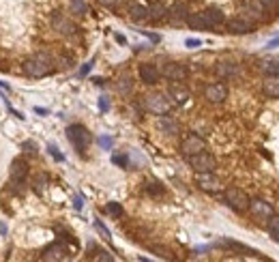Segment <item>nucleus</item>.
I'll list each match as a JSON object with an SVG mask.
<instances>
[{"mask_svg":"<svg viewBox=\"0 0 279 262\" xmlns=\"http://www.w3.org/2000/svg\"><path fill=\"white\" fill-rule=\"evenodd\" d=\"M54 71V62L47 54H34L24 62V74L28 78H45Z\"/></svg>","mask_w":279,"mask_h":262,"instance_id":"obj_1","label":"nucleus"},{"mask_svg":"<svg viewBox=\"0 0 279 262\" xmlns=\"http://www.w3.org/2000/svg\"><path fill=\"white\" fill-rule=\"evenodd\" d=\"M26 176H28V164L24 157H15L11 164V170H9V185L15 194H19L26 185Z\"/></svg>","mask_w":279,"mask_h":262,"instance_id":"obj_2","label":"nucleus"},{"mask_svg":"<svg viewBox=\"0 0 279 262\" xmlns=\"http://www.w3.org/2000/svg\"><path fill=\"white\" fill-rule=\"evenodd\" d=\"M67 138H69V142L75 146V150H80L82 155H84V150L88 148L90 142H92L90 131L86 129L84 125H69L67 127Z\"/></svg>","mask_w":279,"mask_h":262,"instance_id":"obj_3","label":"nucleus"},{"mask_svg":"<svg viewBox=\"0 0 279 262\" xmlns=\"http://www.w3.org/2000/svg\"><path fill=\"white\" fill-rule=\"evenodd\" d=\"M224 200H226V204L230 206L232 210H236V213H245V210H249V200H252V198H249L243 189L230 187V189H226Z\"/></svg>","mask_w":279,"mask_h":262,"instance_id":"obj_4","label":"nucleus"},{"mask_svg":"<svg viewBox=\"0 0 279 262\" xmlns=\"http://www.w3.org/2000/svg\"><path fill=\"white\" fill-rule=\"evenodd\" d=\"M172 99L168 97V94H148V97H144V110L150 112V114H170L172 110Z\"/></svg>","mask_w":279,"mask_h":262,"instance_id":"obj_5","label":"nucleus"},{"mask_svg":"<svg viewBox=\"0 0 279 262\" xmlns=\"http://www.w3.org/2000/svg\"><path fill=\"white\" fill-rule=\"evenodd\" d=\"M49 24H52V28L58 34H64V37H73V34L77 32V26L73 20H69L64 13L60 11H54L52 18H49Z\"/></svg>","mask_w":279,"mask_h":262,"instance_id":"obj_6","label":"nucleus"},{"mask_svg":"<svg viewBox=\"0 0 279 262\" xmlns=\"http://www.w3.org/2000/svg\"><path fill=\"white\" fill-rule=\"evenodd\" d=\"M187 162L196 172H213L215 168H217V159H215L211 152H206V150L196 152V155H189Z\"/></svg>","mask_w":279,"mask_h":262,"instance_id":"obj_7","label":"nucleus"},{"mask_svg":"<svg viewBox=\"0 0 279 262\" xmlns=\"http://www.w3.org/2000/svg\"><path fill=\"white\" fill-rule=\"evenodd\" d=\"M196 185L206 194H219L221 192V180L213 172H196Z\"/></svg>","mask_w":279,"mask_h":262,"instance_id":"obj_8","label":"nucleus"},{"mask_svg":"<svg viewBox=\"0 0 279 262\" xmlns=\"http://www.w3.org/2000/svg\"><path fill=\"white\" fill-rule=\"evenodd\" d=\"M202 150H206V142H204L198 134H189V136L181 142V152H183L185 157L196 155V152H202Z\"/></svg>","mask_w":279,"mask_h":262,"instance_id":"obj_9","label":"nucleus"},{"mask_svg":"<svg viewBox=\"0 0 279 262\" xmlns=\"http://www.w3.org/2000/svg\"><path fill=\"white\" fill-rule=\"evenodd\" d=\"M187 67H185L183 62H166L161 69V76L168 78L170 82H183L185 78H187Z\"/></svg>","mask_w":279,"mask_h":262,"instance_id":"obj_10","label":"nucleus"},{"mask_svg":"<svg viewBox=\"0 0 279 262\" xmlns=\"http://www.w3.org/2000/svg\"><path fill=\"white\" fill-rule=\"evenodd\" d=\"M204 97L209 104H224L228 99V86L221 84V82H215V84H209L204 88Z\"/></svg>","mask_w":279,"mask_h":262,"instance_id":"obj_11","label":"nucleus"},{"mask_svg":"<svg viewBox=\"0 0 279 262\" xmlns=\"http://www.w3.org/2000/svg\"><path fill=\"white\" fill-rule=\"evenodd\" d=\"M249 210H252V215L256 217V220H269V217L275 215L273 204H269L267 200H260V198L249 200Z\"/></svg>","mask_w":279,"mask_h":262,"instance_id":"obj_12","label":"nucleus"},{"mask_svg":"<svg viewBox=\"0 0 279 262\" xmlns=\"http://www.w3.org/2000/svg\"><path fill=\"white\" fill-rule=\"evenodd\" d=\"M140 80L144 84L148 86H155V84H159V78H161V71L157 69V64L153 62H144V64H140Z\"/></svg>","mask_w":279,"mask_h":262,"instance_id":"obj_13","label":"nucleus"},{"mask_svg":"<svg viewBox=\"0 0 279 262\" xmlns=\"http://www.w3.org/2000/svg\"><path fill=\"white\" fill-rule=\"evenodd\" d=\"M67 258H69V250L62 243H52L49 247H45V252H43V260L45 262H60Z\"/></svg>","mask_w":279,"mask_h":262,"instance_id":"obj_14","label":"nucleus"},{"mask_svg":"<svg viewBox=\"0 0 279 262\" xmlns=\"http://www.w3.org/2000/svg\"><path fill=\"white\" fill-rule=\"evenodd\" d=\"M228 30L234 34H249V32H254V22L247 18H234L228 22Z\"/></svg>","mask_w":279,"mask_h":262,"instance_id":"obj_15","label":"nucleus"},{"mask_svg":"<svg viewBox=\"0 0 279 262\" xmlns=\"http://www.w3.org/2000/svg\"><path fill=\"white\" fill-rule=\"evenodd\" d=\"M157 127H159V131H163L166 136H176L178 131H181L178 122L172 118V116H168V114H161L159 116V120H157Z\"/></svg>","mask_w":279,"mask_h":262,"instance_id":"obj_16","label":"nucleus"},{"mask_svg":"<svg viewBox=\"0 0 279 262\" xmlns=\"http://www.w3.org/2000/svg\"><path fill=\"white\" fill-rule=\"evenodd\" d=\"M262 92L271 99L279 97V76H267L262 82Z\"/></svg>","mask_w":279,"mask_h":262,"instance_id":"obj_17","label":"nucleus"},{"mask_svg":"<svg viewBox=\"0 0 279 262\" xmlns=\"http://www.w3.org/2000/svg\"><path fill=\"white\" fill-rule=\"evenodd\" d=\"M168 6L163 2H153L148 6V22H161L168 18Z\"/></svg>","mask_w":279,"mask_h":262,"instance_id":"obj_18","label":"nucleus"},{"mask_svg":"<svg viewBox=\"0 0 279 262\" xmlns=\"http://www.w3.org/2000/svg\"><path fill=\"white\" fill-rule=\"evenodd\" d=\"M202 16H204V20H206V24H209V30H211V28L221 26V24L226 22L224 13H221L219 9H206V11H202Z\"/></svg>","mask_w":279,"mask_h":262,"instance_id":"obj_19","label":"nucleus"},{"mask_svg":"<svg viewBox=\"0 0 279 262\" xmlns=\"http://www.w3.org/2000/svg\"><path fill=\"white\" fill-rule=\"evenodd\" d=\"M168 97L172 99V104L185 106V104L189 101V90H187V88H183V86H172L170 92H168Z\"/></svg>","mask_w":279,"mask_h":262,"instance_id":"obj_20","label":"nucleus"},{"mask_svg":"<svg viewBox=\"0 0 279 262\" xmlns=\"http://www.w3.org/2000/svg\"><path fill=\"white\" fill-rule=\"evenodd\" d=\"M185 20H187V26L191 30H209V24H206L202 13H191V16H187Z\"/></svg>","mask_w":279,"mask_h":262,"instance_id":"obj_21","label":"nucleus"},{"mask_svg":"<svg viewBox=\"0 0 279 262\" xmlns=\"http://www.w3.org/2000/svg\"><path fill=\"white\" fill-rule=\"evenodd\" d=\"M129 18L133 22H148V6L144 4H131L129 6Z\"/></svg>","mask_w":279,"mask_h":262,"instance_id":"obj_22","label":"nucleus"},{"mask_svg":"<svg viewBox=\"0 0 279 262\" xmlns=\"http://www.w3.org/2000/svg\"><path fill=\"white\" fill-rule=\"evenodd\" d=\"M236 74H239V69H236V64H232V62H219L217 64V76H221V78H232Z\"/></svg>","mask_w":279,"mask_h":262,"instance_id":"obj_23","label":"nucleus"},{"mask_svg":"<svg viewBox=\"0 0 279 262\" xmlns=\"http://www.w3.org/2000/svg\"><path fill=\"white\" fill-rule=\"evenodd\" d=\"M262 71H267V76H279V58H269V60H264Z\"/></svg>","mask_w":279,"mask_h":262,"instance_id":"obj_24","label":"nucleus"},{"mask_svg":"<svg viewBox=\"0 0 279 262\" xmlns=\"http://www.w3.org/2000/svg\"><path fill=\"white\" fill-rule=\"evenodd\" d=\"M269 234L273 236L275 241H279V215L269 217Z\"/></svg>","mask_w":279,"mask_h":262,"instance_id":"obj_25","label":"nucleus"},{"mask_svg":"<svg viewBox=\"0 0 279 262\" xmlns=\"http://www.w3.org/2000/svg\"><path fill=\"white\" fill-rule=\"evenodd\" d=\"M105 210H107V213H110L112 217H116V220H118L120 215H123V206H120L118 202H107V206H105Z\"/></svg>","mask_w":279,"mask_h":262,"instance_id":"obj_26","label":"nucleus"},{"mask_svg":"<svg viewBox=\"0 0 279 262\" xmlns=\"http://www.w3.org/2000/svg\"><path fill=\"white\" fill-rule=\"evenodd\" d=\"M146 192L150 196H163V194H166V189H163V185H159V183H148L146 185Z\"/></svg>","mask_w":279,"mask_h":262,"instance_id":"obj_27","label":"nucleus"},{"mask_svg":"<svg viewBox=\"0 0 279 262\" xmlns=\"http://www.w3.org/2000/svg\"><path fill=\"white\" fill-rule=\"evenodd\" d=\"M71 9H73L77 16H84L86 13V2L84 0H71Z\"/></svg>","mask_w":279,"mask_h":262,"instance_id":"obj_28","label":"nucleus"},{"mask_svg":"<svg viewBox=\"0 0 279 262\" xmlns=\"http://www.w3.org/2000/svg\"><path fill=\"white\" fill-rule=\"evenodd\" d=\"M172 11H174V16H178V18H187V6H185L183 2H176L174 4V9H172Z\"/></svg>","mask_w":279,"mask_h":262,"instance_id":"obj_29","label":"nucleus"},{"mask_svg":"<svg viewBox=\"0 0 279 262\" xmlns=\"http://www.w3.org/2000/svg\"><path fill=\"white\" fill-rule=\"evenodd\" d=\"M118 90L120 92H129V90H131V78H123V80H120V82H118Z\"/></svg>","mask_w":279,"mask_h":262,"instance_id":"obj_30","label":"nucleus"},{"mask_svg":"<svg viewBox=\"0 0 279 262\" xmlns=\"http://www.w3.org/2000/svg\"><path fill=\"white\" fill-rule=\"evenodd\" d=\"M47 150H49V155H52V157L56 159V162H64V155H62V152H60L58 148L54 146V144H49V146H47Z\"/></svg>","mask_w":279,"mask_h":262,"instance_id":"obj_31","label":"nucleus"},{"mask_svg":"<svg viewBox=\"0 0 279 262\" xmlns=\"http://www.w3.org/2000/svg\"><path fill=\"white\" fill-rule=\"evenodd\" d=\"M112 162L116 164V166H120V168H127V166H129V159H127L125 155H114Z\"/></svg>","mask_w":279,"mask_h":262,"instance_id":"obj_32","label":"nucleus"},{"mask_svg":"<svg viewBox=\"0 0 279 262\" xmlns=\"http://www.w3.org/2000/svg\"><path fill=\"white\" fill-rule=\"evenodd\" d=\"M95 228H97L99 232H101V234H103V238H107V241H110V238H112V234H110V230H107V228H105V226H103L101 222H99V220L95 222Z\"/></svg>","mask_w":279,"mask_h":262,"instance_id":"obj_33","label":"nucleus"},{"mask_svg":"<svg viewBox=\"0 0 279 262\" xmlns=\"http://www.w3.org/2000/svg\"><path fill=\"white\" fill-rule=\"evenodd\" d=\"M95 258H97V260H103V262H112V260H114V256H112V254H107L105 250H99Z\"/></svg>","mask_w":279,"mask_h":262,"instance_id":"obj_34","label":"nucleus"},{"mask_svg":"<svg viewBox=\"0 0 279 262\" xmlns=\"http://www.w3.org/2000/svg\"><path fill=\"white\" fill-rule=\"evenodd\" d=\"M43 189H45V178L39 176L37 180H34V192H37V194H43Z\"/></svg>","mask_w":279,"mask_h":262,"instance_id":"obj_35","label":"nucleus"},{"mask_svg":"<svg viewBox=\"0 0 279 262\" xmlns=\"http://www.w3.org/2000/svg\"><path fill=\"white\" fill-rule=\"evenodd\" d=\"M82 206H84V198H82V196H75V198H73V208L82 210Z\"/></svg>","mask_w":279,"mask_h":262,"instance_id":"obj_36","label":"nucleus"},{"mask_svg":"<svg viewBox=\"0 0 279 262\" xmlns=\"http://www.w3.org/2000/svg\"><path fill=\"white\" fill-rule=\"evenodd\" d=\"M99 144H101L103 148H112V138H99Z\"/></svg>","mask_w":279,"mask_h":262,"instance_id":"obj_37","label":"nucleus"},{"mask_svg":"<svg viewBox=\"0 0 279 262\" xmlns=\"http://www.w3.org/2000/svg\"><path fill=\"white\" fill-rule=\"evenodd\" d=\"M185 46H187V48H200V46H202V41H200V39H187V41H185Z\"/></svg>","mask_w":279,"mask_h":262,"instance_id":"obj_38","label":"nucleus"},{"mask_svg":"<svg viewBox=\"0 0 279 262\" xmlns=\"http://www.w3.org/2000/svg\"><path fill=\"white\" fill-rule=\"evenodd\" d=\"M24 148H28V152H30V155H37V144H34V142H26Z\"/></svg>","mask_w":279,"mask_h":262,"instance_id":"obj_39","label":"nucleus"},{"mask_svg":"<svg viewBox=\"0 0 279 262\" xmlns=\"http://www.w3.org/2000/svg\"><path fill=\"white\" fill-rule=\"evenodd\" d=\"M90 69H92V62H86L84 67L80 69V76H82V78H84V76H88V74H90Z\"/></svg>","mask_w":279,"mask_h":262,"instance_id":"obj_40","label":"nucleus"},{"mask_svg":"<svg viewBox=\"0 0 279 262\" xmlns=\"http://www.w3.org/2000/svg\"><path fill=\"white\" fill-rule=\"evenodd\" d=\"M99 108H101L103 112H107V110H110V104H107V97H101V99H99Z\"/></svg>","mask_w":279,"mask_h":262,"instance_id":"obj_41","label":"nucleus"},{"mask_svg":"<svg viewBox=\"0 0 279 262\" xmlns=\"http://www.w3.org/2000/svg\"><path fill=\"white\" fill-rule=\"evenodd\" d=\"M273 48H279V37H275V39H271V41L267 43V50H273Z\"/></svg>","mask_w":279,"mask_h":262,"instance_id":"obj_42","label":"nucleus"},{"mask_svg":"<svg viewBox=\"0 0 279 262\" xmlns=\"http://www.w3.org/2000/svg\"><path fill=\"white\" fill-rule=\"evenodd\" d=\"M99 4H103V6H116L118 0H99Z\"/></svg>","mask_w":279,"mask_h":262,"instance_id":"obj_43","label":"nucleus"},{"mask_svg":"<svg viewBox=\"0 0 279 262\" xmlns=\"http://www.w3.org/2000/svg\"><path fill=\"white\" fill-rule=\"evenodd\" d=\"M34 112H37V114H47L45 108H34Z\"/></svg>","mask_w":279,"mask_h":262,"instance_id":"obj_44","label":"nucleus"}]
</instances>
